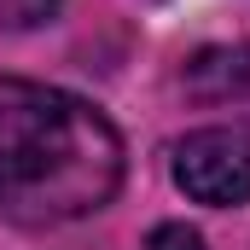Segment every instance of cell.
<instances>
[{"instance_id": "obj_1", "label": "cell", "mask_w": 250, "mask_h": 250, "mask_svg": "<svg viewBox=\"0 0 250 250\" xmlns=\"http://www.w3.org/2000/svg\"><path fill=\"white\" fill-rule=\"evenodd\" d=\"M128 175L117 123L47 82L0 76V221L64 227L99 215Z\"/></svg>"}, {"instance_id": "obj_2", "label": "cell", "mask_w": 250, "mask_h": 250, "mask_svg": "<svg viewBox=\"0 0 250 250\" xmlns=\"http://www.w3.org/2000/svg\"><path fill=\"white\" fill-rule=\"evenodd\" d=\"M169 175L192 204L239 209L250 204V123L192 128L169 146Z\"/></svg>"}, {"instance_id": "obj_3", "label": "cell", "mask_w": 250, "mask_h": 250, "mask_svg": "<svg viewBox=\"0 0 250 250\" xmlns=\"http://www.w3.org/2000/svg\"><path fill=\"white\" fill-rule=\"evenodd\" d=\"M64 0H0V29H41L59 18Z\"/></svg>"}, {"instance_id": "obj_4", "label": "cell", "mask_w": 250, "mask_h": 250, "mask_svg": "<svg viewBox=\"0 0 250 250\" xmlns=\"http://www.w3.org/2000/svg\"><path fill=\"white\" fill-rule=\"evenodd\" d=\"M146 250H204V233L187 227V221H157L151 239H146Z\"/></svg>"}]
</instances>
